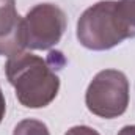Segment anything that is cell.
Masks as SVG:
<instances>
[{"instance_id": "1", "label": "cell", "mask_w": 135, "mask_h": 135, "mask_svg": "<svg viewBox=\"0 0 135 135\" xmlns=\"http://www.w3.org/2000/svg\"><path fill=\"white\" fill-rule=\"evenodd\" d=\"M5 74L16 98L27 108H44L55 101L60 77L47 60L30 52H19L6 60Z\"/></svg>"}, {"instance_id": "2", "label": "cell", "mask_w": 135, "mask_h": 135, "mask_svg": "<svg viewBox=\"0 0 135 135\" xmlns=\"http://www.w3.org/2000/svg\"><path fill=\"white\" fill-rule=\"evenodd\" d=\"M77 39L90 50H110L129 39L118 0H101L86 8L77 21Z\"/></svg>"}, {"instance_id": "3", "label": "cell", "mask_w": 135, "mask_h": 135, "mask_svg": "<svg viewBox=\"0 0 135 135\" xmlns=\"http://www.w3.org/2000/svg\"><path fill=\"white\" fill-rule=\"evenodd\" d=\"M129 80L123 71L104 69L99 71L90 82L85 104L86 108L104 119H113L127 110L129 105Z\"/></svg>"}, {"instance_id": "4", "label": "cell", "mask_w": 135, "mask_h": 135, "mask_svg": "<svg viewBox=\"0 0 135 135\" xmlns=\"http://www.w3.org/2000/svg\"><path fill=\"white\" fill-rule=\"evenodd\" d=\"M68 27L65 11L54 3H38L24 17L25 47L32 50H50L57 46Z\"/></svg>"}, {"instance_id": "5", "label": "cell", "mask_w": 135, "mask_h": 135, "mask_svg": "<svg viewBox=\"0 0 135 135\" xmlns=\"http://www.w3.org/2000/svg\"><path fill=\"white\" fill-rule=\"evenodd\" d=\"M24 19L16 9V0H0V57L24 52Z\"/></svg>"}, {"instance_id": "6", "label": "cell", "mask_w": 135, "mask_h": 135, "mask_svg": "<svg viewBox=\"0 0 135 135\" xmlns=\"http://www.w3.org/2000/svg\"><path fill=\"white\" fill-rule=\"evenodd\" d=\"M13 135H50V132L42 121L27 118L16 124Z\"/></svg>"}, {"instance_id": "7", "label": "cell", "mask_w": 135, "mask_h": 135, "mask_svg": "<svg viewBox=\"0 0 135 135\" xmlns=\"http://www.w3.org/2000/svg\"><path fill=\"white\" fill-rule=\"evenodd\" d=\"M118 6L129 38H135V0H118Z\"/></svg>"}, {"instance_id": "8", "label": "cell", "mask_w": 135, "mask_h": 135, "mask_svg": "<svg viewBox=\"0 0 135 135\" xmlns=\"http://www.w3.org/2000/svg\"><path fill=\"white\" fill-rule=\"evenodd\" d=\"M47 61H49L50 66L54 68V69H57V71L63 69L65 63H66V60H65V57H63V54H61L60 50H50Z\"/></svg>"}, {"instance_id": "9", "label": "cell", "mask_w": 135, "mask_h": 135, "mask_svg": "<svg viewBox=\"0 0 135 135\" xmlns=\"http://www.w3.org/2000/svg\"><path fill=\"white\" fill-rule=\"evenodd\" d=\"M65 135H101V134L96 129L90 127V126H74Z\"/></svg>"}, {"instance_id": "10", "label": "cell", "mask_w": 135, "mask_h": 135, "mask_svg": "<svg viewBox=\"0 0 135 135\" xmlns=\"http://www.w3.org/2000/svg\"><path fill=\"white\" fill-rule=\"evenodd\" d=\"M5 112H6V102H5L3 91H2V88H0V123H2L3 118H5Z\"/></svg>"}, {"instance_id": "11", "label": "cell", "mask_w": 135, "mask_h": 135, "mask_svg": "<svg viewBox=\"0 0 135 135\" xmlns=\"http://www.w3.org/2000/svg\"><path fill=\"white\" fill-rule=\"evenodd\" d=\"M118 135H135V126H124Z\"/></svg>"}]
</instances>
